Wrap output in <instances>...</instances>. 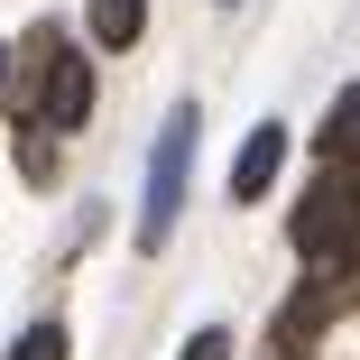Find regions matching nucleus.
<instances>
[{"label": "nucleus", "mask_w": 360, "mask_h": 360, "mask_svg": "<svg viewBox=\"0 0 360 360\" xmlns=\"http://www.w3.org/2000/svg\"><path fill=\"white\" fill-rule=\"evenodd\" d=\"M194 111H176L167 120V139H158V158H148V212H139V250H167V231H176V212H185V167H194Z\"/></svg>", "instance_id": "1"}, {"label": "nucleus", "mask_w": 360, "mask_h": 360, "mask_svg": "<svg viewBox=\"0 0 360 360\" xmlns=\"http://www.w3.org/2000/svg\"><path fill=\"white\" fill-rule=\"evenodd\" d=\"M351 240H360V185H351V176H323V185L296 203V250H305V259H342Z\"/></svg>", "instance_id": "2"}, {"label": "nucleus", "mask_w": 360, "mask_h": 360, "mask_svg": "<svg viewBox=\"0 0 360 360\" xmlns=\"http://www.w3.org/2000/svg\"><path fill=\"white\" fill-rule=\"evenodd\" d=\"M93 120V65L37 37V129H84Z\"/></svg>", "instance_id": "3"}, {"label": "nucleus", "mask_w": 360, "mask_h": 360, "mask_svg": "<svg viewBox=\"0 0 360 360\" xmlns=\"http://www.w3.org/2000/svg\"><path fill=\"white\" fill-rule=\"evenodd\" d=\"M277 167H286V129L259 120V129H250V148H240V167H231V203H259Z\"/></svg>", "instance_id": "4"}, {"label": "nucleus", "mask_w": 360, "mask_h": 360, "mask_svg": "<svg viewBox=\"0 0 360 360\" xmlns=\"http://www.w3.org/2000/svg\"><path fill=\"white\" fill-rule=\"evenodd\" d=\"M314 139H323V158H333V167H342V158H360V84H351V93H333V111H323V129H314Z\"/></svg>", "instance_id": "5"}, {"label": "nucleus", "mask_w": 360, "mask_h": 360, "mask_svg": "<svg viewBox=\"0 0 360 360\" xmlns=\"http://www.w3.org/2000/svg\"><path fill=\"white\" fill-rule=\"evenodd\" d=\"M139 28H148V0H93V37L102 46H139Z\"/></svg>", "instance_id": "6"}, {"label": "nucleus", "mask_w": 360, "mask_h": 360, "mask_svg": "<svg viewBox=\"0 0 360 360\" xmlns=\"http://www.w3.org/2000/svg\"><path fill=\"white\" fill-rule=\"evenodd\" d=\"M10 360H65V323H28L10 342Z\"/></svg>", "instance_id": "7"}, {"label": "nucleus", "mask_w": 360, "mask_h": 360, "mask_svg": "<svg viewBox=\"0 0 360 360\" xmlns=\"http://www.w3.org/2000/svg\"><path fill=\"white\" fill-rule=\"evenodd\" d=\"M185 360H231V333H194V342H185Z\"/></svg>", "instance_id": "8"}, {"label": "nucleus", "mask_w": 360, "mask_h": 360, "mask_svg": "<svg viewBox=\"0 0 360 360\" xmlns=\"http://www.w3.org/2000/svg\"><path fill=\"white\" fill-rule=\"evenodd\" d=\"M0 84H10V46H0Z\"/></svg>", "instance_id": "9"}]
</instances>
